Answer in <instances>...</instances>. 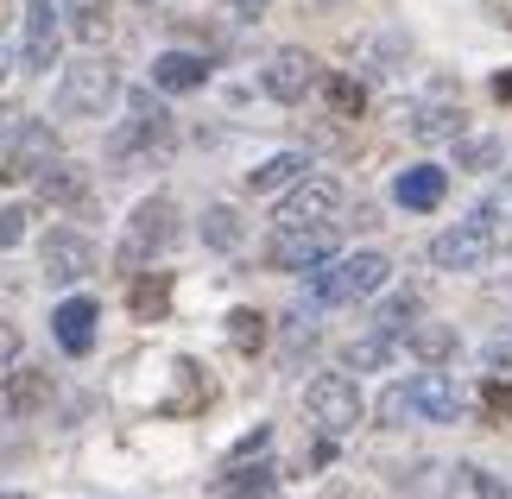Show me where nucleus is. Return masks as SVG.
I'll list each match as a JSON object with an SVG mask.
<instances>
[{"instance_id": "f257e3e1", "label": "nucleus", "mask_w": 512, "mask_h": 499, "mask_svg": "<svg viewBox=\"0 0 512 499\" xmlns=\"http://www.w3.org/2000/svg\"><path fill=\"white\" fill-rule=\"evenodd\" d=\"M411 417H424V424H456V417H462V386L449 373H418V379L386 386L380 392V424L405 430Z\"/></svg>"}, {"instance_id": "f03ea898", "label": "nucleus", "mask_w": 512, "mask_h": 499, "mask_svg": "<svg viewBox=\"0 0 512 499\" xmlns=\"http://www.w3.org/2000/svg\"><path fill=\"white\" fill-rule=\"evenodd\" d=\"M494 259H500V215H494V203H481L468 222L443 228L437 241H430V266L437 272H481V266H494Z\"/></svg>"}, {"instance_id": "7ed1b4c3", "label": "nucleus", "mask_w": 512, "mask_h": 499, "mask_svg": "<svg viewBox=\"0 0 512 499\" xmlns=\"http://www.w3.org/2000/svg\"><path fill=\"white\" fill-rule=\"evenodd\" d=\"M114 102H121V70L102 64V57L70 64L64 83H57V114H64V121H102Z\"/></svg>"}, {"instance_id": "20e7f679", "label": "nucleus", "mask_w": 512, "mask_h": 499, "mask_svg": "<svg viewBox=\"0 0 512 499\" xmlns=\"http://www.w3.org/2000/svg\"><path fill=\"white\" fill-rule=\"evenodd\" d=\"M336 241H342L336 222H279L266 241V266L272 272H317L336 259Z\"/></svg>"}, {"instance_id": "39448f33", "label": "nucleus", "mask_w": 512, "mask_h": 499, "mask_svg": "<svg viewBox=\"0 0 512 499\" xmlns=\"http://www.w3.org/2000/svg\"><path fill=\"white\" fill-rule=\"evenodd\" d=\"M386 278H392L386 253H348V259H329V272L310 278V297L317 304H361V297L386 291Z\"/></svg>"}, {"instance_id": "423d86ee", "label": "nucleus", "mask_w": 512, "mask_h": 499, "mask_svg": "<svg viewBox=\"0 0 512 499\" xmlns=\"http://www.w3.org/2000/svg\"><path fill=\"white\" fill-rule=\"evenodd\" d=\"M171 241H177V203H171V196H146V203L127 215L121 272H140V266H152V259H159Z\"/></svg>"}, {"instance_id": "0eeeda50", "label": "nucleus", "mask_w": 512, "mask_h": 499, "mask_svg": "<svg viewBox=\"0 0 512 499\" xmlns=\"http://www.w3.org/2000/svg\"><path fill=\"white\" fill-rule=\"evenodd\" d=\"M114 158H146V152H171V114L152 89H133L127 95V127H114L108 139Z\"/></svg>"}, {"instance_id": "6e6552de", "label": "nucleus", "mask_w": 512, "mask_h": 499, "mask_svg": "<svg viewBox=\"0 0 512 499\" xmlns=\"http://www.w3.org/2000/svg\"><path fill=\"white\" fill-rule=\"evenodd\" d=\"M304 411H310V424L336 443V436H348L354 424H361V386H354L348 373H317L304 386Z\"/></svg>"}, {"instance_id": "1a4fd4ad", "label": "nucleus", "mask_w": 512, "mask_h": 499, "mask_svg": "<svg viewBox=\"0 0 512 499\" xmlns=\"http://www.w3.org/2000/svg\"><path fill=\"white\" fill-rule=\"evenodd\" d=\"M51 158H57V133L45 121H19L7 133V152H0V184H32Z\"/></svg>"}, {"instance_id": "9d476101", "label": "nucleus", "mask_w": 512, "mask_h": 499, "mask_svg": "<svg viewBox=\"0 0 512 499\" xmlns=\"http://www.w3.org/2000/svg\"><path fill=\"white\" fill-rule=\"evenodd\" d=\"M323 83V64L310 51H298V45H285V51H272L266 57V70H260V89L272 95V102H304L310 89Z\"/></svg>"}, {"instance_id": "9b49d317", "label": "nucleus", "mask_w": 512, "mask_h": 499, "mask_svg": "<svg viewBox=\"0 0 512 499\" xmlns=\"http://www.w3.org/2000/svg\"><path fill=\"white\" fill-rule=\"evenodd\" d=\"M38 259H45V278H51V285H76V278L95 272V241H89V234H76V228H51Z\"/></svg>"}, {"instance_id": "f8f14e48", "label": "nucleus", "mask_w": 512, "mask_h": 499, "mask_svg": "<svg viewBox=\"0 0 512 499\" xmlns=\"http://www.w3.org/2000/svg\"><path fill=\"white\" fill-rule=\"evenodd\" d=\"M342 215V184L336 177H298L279 203V222H336Z\"/></svg>"}, {"instance_id": "ddd939ff", "label": "nucleus", "mask_w": 512, "mask_h": 499, "mask_svg": "<svg viewBox=\"0 0 512 499\" xmlns=\"http://www.w3.org/2000/svg\"><path fill=\"white\" fill-rule=\"evenodd\" d=\"M57 45H64V7L32 0L26 7V70H57Z\"/></svg>"}, {"instance_id": "4468645a", "label": "nucleus", "mask_w": 512, "mask_h": 499, "mask_svg": "<svg viewBox=\"0 0 512 499\" xmlns=\"http://www.w3.org/2000/svg\"><path fill=\"white\" fill-rule=\"evenodd\" d=\"M51 373L45 367H7V373H0V411H7V417H38V411H45L51 405Z\"/></svg>"}, {"instance_id": "2eb2a0df", "label": "nucleus", "mask_w": 512, "mask_h": 499, "mask_svg": "<svg viewBox=\"0 0 512 499\" xmlns=\"http://www.w3.org/2000/svg\"><path fill=\"white\" fill-rule=\"evenodd\" d=\"M203 83H209V57L203 51H159L152 57V89L184 95V89H203Z\"/></svg>"}, {"instance_id": "dca6fc26", "label": "nucleus", "mask_w": 512, "mask_h": 499, "mask_svg": "<svg viewBox=\"0 0 512 499\" xmlns=\"http://www.w3.org/2000/svg\"><path fill=\"white\" fill-rule=\"evenodd\" d=\"M95 323H102V310L89 304V297H64L51 316V329H57V348L64 354H89L95 348Z\"/></svg>"}, {"instance_id": "f3484780", "label": "nucleus", "mask_w": 512, "mask_h": 499, "mask_svg": "<svg viewBox=\"0 0 512 499\" xmlns=\"http://www.w3.org/2000/svg\"><path fill=\"white\" fill-rule=\"evenodd\" d=\"M392 196H399V209H437L443 196H449V171L443 165H411V171H399V184H392Z\"/></svg>"}, {"instance_id": "a211bd4d", "label": "nucleus", "mask_w": 512, "mask_h": 499, "mask_svg": "<svg viewBox=\"0 0 512 499\" xmlns=\"http://www.w3.org/2000/svg\"><path fill=\"white\" fill-rule=\"evenodd\" d=\"M272 487H279V468H272V462H234L228 474H222V481H215V493H222V499H266Z\"/></svg>"}, {"instance_id": "6ab92c4d", "label": "nucleus", "mask_w": 512, "mask_h": 499, "mask_svg": "<svg viewBox=\"0 0 512 499\" xmlns=\"http://www.w3.org/2000/svg\"><path fill=\"white\" fill-rule=\"evenodd\" d=\"M57 7H64L70 32L83 38V45H102L108 26H114V0H57Z\"/></svg>"}, {"instance_id": "aec40b11", "label": "nucleus", "mask_w": 512, "mask_h": 499, "mask_svg": "<svg viewBox=\"0 0 512 499\" xmlns=\"http://www.w3.org/2000/svg\"><path fill=\"white\" fill-rule=\"evenodd\" d=\"M304 171H310V158H304V152H279V158H266L260 171H247V184L260 190V196H279V190H291V184H298Z\"/></svg>"}, {"instance_id": "412c9836", "label": "nucleus", "mask_w": 512, "mask_h": 499, "mask_svg": "<svg viewBox=\"0 0 512 499\" xmlns=\"http://www.w3.org/2000/svg\"><path fill=\"white\" fill-rule=\"evenodd\" d=\"M38 190H45V203H76V196L89 190V171L70 165V158H51V165L38 171Z\"/></svg>"}, {"instance_id": "4be33fe9", "label": "nucleus", "mask_w": 512, "mask_h": 499, "mask_svg": "<svg viewBox=\"0 0 512 499\" xmlns=\"http://www.w3.org/2000/svg\"><path fill=\"white\" fill-rule=\"evenodd\" d=\"M405 342H411V354H418L424 367H443L449 354H456V329H443V323H411Z\"/></svg>"}, {"instance_id": "5701e85b", "label": "nucleus", "mask_w": 512, "mask_h": 499, "mask_svg": "<svg viewBox=\"0 0 512 499\" xmlns=\"http://www.w3.org/2000/svg\"><path fill=\"white\" fill-rule=\"evenodd\" d=\"M241 241H247V228H241V215H234L228 203L203 209V247H215V253H234Z\"/></svg>"}, {"instance_id": "b1692460", "label": "nucleus", "mask_w": 512, "mask_h": 499, "mask_svg": "<svg viewBox=\"0 0 512 499\" xmlns=\"http://www.w3.org/2000/svg\"><path fill=\"white\" fill-rule=\"evenodd\" d=\"M392 348H399V335L373 329L367 342H348V354H342V361H348L354 373H373V367H386V361H392Z\"/></svg>"}, {"instance_id": "393cba45", "label": "nucleus", "mask_w": 512, "mask_h": 499, "mask_svg": "<svg viewBox=\"0 0 512 499\" xmlns=\"http://www.w3.org/2000/svg\"><path fill=\"white\" fill-rule=\"evenodd\" d=\"M133 316H146V323H159L165 316V304H171V278L165 272H152V278H140V285H133Z\"/></svg>"}, {"instance_id": "a878e982", "label": "nucleus", "mask_w": 512, "mask_h": 499, "mask_svg": "<svg viewBox=\"0 0 512 499\" xmlns=\"http://www.w3.org/2000/svg\"><path fill=\"white\" fill-rule=\"evenodd\" d=\"M411 133H418L424 146L430 139H462V108H424L418 121H411Z\"/></svg>"}, {"instance_id": "bb28decb", "label": "nucleus", "mask_w": 512, "mask_h": 499, "mask_svg": "<svg viewBox=\"0 0 512 499\" xmlns=\"http://www.w3.org/2000/svg\"><path fill=\"white\" fill-rule=\"evenodd\" d=\"M228 342L241 348V354H260V342H266V316H260V310H228Z\"/></svg>"}, {"instance_id": "cd10ccee", "label": "nucleus", "mask_w": 512, "mask_h": 499, "mask_svg": "<svg viewBox=\"0 0 512 499\" xmlns=\"http://www.w3.org/2000/svg\"><path fill=\"white\" fill-rule=\"evenodd\" d=\"M177 386H184V392H171V411H196L209 398V379H203L196 361H177Z\"/></svg>"}, {"instance_id": "c85d7f7f", "label": "nucleus", "mask_w": 512, "mask_h": 499, "mask_svg": "<svg viewBox=\"0 0 512 499\" xmlns=\"http://www.w3.org/2000/svg\"><path fill=\"white\" fill-rule=\"evenodd\" d=\"M456 158H462V171H494L506 158V146H500V139H462Z\"/></svg>"}, {"instance_id": "c756f323", "label": "nucleus", "mask_w": 512, "mask_h": 499, "mask_svg": "<svg viewBox=\"0 0 512 499\" xmlns=\"http://www.w3.org/2000/svg\"><path fill=\"white\" fill-rule=\"evenodd\" d=\"M411 310H418V297H411V291H405V297H392V304H386L380 316H373V329H386V335H399V329L411 323Z\"/></svg>"}, {"instance_id": "7c9ffc66", "label": "nucleus", "mask_w": 512, "mask_h": 499, "mask_svg": "<svg viewBox=\"0 0 512 499\" xmlns=\"http://www.w3.org/2000/svg\"><path fill=\"white\" fill-rule=\"evenodd\" d=\"M329 102H336V114H361V89L348 76H329Z\"/></svg>"}, {"instance_id": "2f4dec72", "label": "nucleus", "mask_w": 512, "mask_h": 499, "mask_svg": "<svg viewBox=\"0 0 512 499\" xmlns=\"http://www.w3.org/2000/svg\"><path fill=\"white\" fill-rule=\"evenodd\" d=\"M26 241V209H0V247Z\"/></svg>"}, {"instance_id": "473e14b6", "label": "nucleus", "mask_w": 512, "mask_h": 499, "mask_svg": "<svg viewBox=\"0 0 512 499\" xmlns=\"http://www.w3.org/2000/svg\"><path fill=\"white\" fill-rule=\"evenodd\" d=\"M13 361H19V329H13V323H0V373H7Z\"/></svg>"}, {"instance_id": "72a5a7b5", "label": "nucleus", "mask_w": 512, "mask_h": 499, "mask_svg": "<svg viewBox=\"0 0 512 499\" xmlns=\"http://www.w3.org/2000/svg\"><path fill=\"white\" fill-rule=\"evenodd\" d=\"M487 411H494V417H512V386H506V379H500V386H487Z\"/></svg>"}, {"instance_id": "f704fd0d", "label": "nucleus", "mask_w": 512, "mask_h": 499, "mask_svg": "<svg viewBox=\"0 0 512 499\" xmlns=\"http://www.w3.org/2000/svg\"><path fill=\"white\" fill-rule=\"evenodd\" d=\"M487 19H494V26H506V32H512V0H487Z\"/></svg>"}, {"instance_id": "c9c22d12", "label": "nucleus", "mask_w": 512, "mask_h": 499, "mask_svg": "<svg viewBox=\"0 0 512 499\" xmlns=\"http://www.w3.org/2000/svg\"><path fill=\"white\" fill-rule=\"evenodd\" d=\"M234 13H241V19H260V13H266V0H234Z\"/></svg>"}, {"instance_id": "e433bc0d", "label": "nucleus", "mask_w": 512, "mask_h": 499, "mask_svg": "<svg viewBox=\"0 0 512 499\" xmlns=\"http://www.w3.org/2000/svg\"><path fill=\"white\" fill-rule=\"evenodd\" d=\"M494 89H500V95H506V102H512V76H500V83H494Z\"/></svg>"}, {"instance_id": "4c0bfd02", "label": "nucleus", "mask_w": 512, "mask_h": 499, "mask_svg": "<svg viewBox=\"0 0 512 499\" xmlns=\"http://www.w3.org/2000/svg\"><path fill=\"white\" fill-rule=\"evenodd\" d=\"M7 121H13V114H0V146H7V133H13V127H7Z\"/></svg>"}, {"instance_id": "58836bf2", "label": "nucleus", "mask_w": 512, "mask_h": 499, "mask_svg": "<svg viewBox=\"0 0 512 499\" xmlns=\"http://www.w3.org/2000/svg\"><path fill=\"white\" fill-rule=\"evenodd\" d=\"M7 19H13V0H0V26H7Z\"/></svg>"}, {"instance_id": "ea45409f", "label": "nucleus", "mask_w": 512, "mask_h": 499, "mask_svg": "<svg viewBox=\"0 0 512 499\" xmlns=\"http://www.w3.org/2000/svg\"><path fill=\"white\" fill-rule=\"evenodd\" d=\"M0 76H7V45H0Z\"/></svg>"}, {"instance_id": "a19ab883", "label": "nucleus", "mask_w": 512, "mask_h": 499, "mask_svg": "<svg viewBox=\"0 0 512 499\" xmlns=\"http://www.w3.org/2000/svg\"><path fill=\"white\" fill-rule=\"evenodd\" d=\"M0 499H26V493H0Z\"/></svg>"}]
</instances>
